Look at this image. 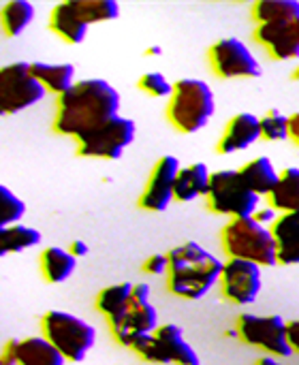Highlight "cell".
I'll return each instance as SVG.
<instances>
[{"label": "cell", "instance_id": "obj_1", "mask_svg": "<svg viewBox=\"0 0 299 365\" xmlns=\"http://www.w3.org/2000/svg\"><path fill=\"white\" fill-rule=\"evenodd\" d=\"M118 115V90L105 79H81L56 98L54 130L77 141Z\"/></svg>", "mask_w": 299, "mask_h": 365}, {"label": "cell", "instance_id": "obj_2", "mask_svg": "<svg viewBox=\"0 0 299 365\" xmlns=\"http://www.w3.org/2000/svg\"><path fill=\"white\" fill-rule=\"evenodd\" d=\"M169 272H167V289L171 295L197 302L203 299L218 282L225 263L214 257L210 250L199 246L197 242H186L167 252Z\"/></svg>", "mask_w": 299, "mask_h": 365}, {"label": "cell", "instance_id": "obj_3", "mask_svg": "<svg viewBox=\"0 0 299 365\" xmlns=\"http://www.w3.org/2000/svg\"><path fill=\"white\" fill-rule=\"evenodd\" d=\"M214 111L216 101L208 81L186 77L173 83V92L167 103V120L178 133H199L208 126Z\"/></svg>", "mask_w": 299, "mask_h": 365}, {"label": "cell", "instance_id": "obj_4", "mask_svg": "<svg viewBox=\"0 0 299 365\" xmlns=\"http://www.w3.org/2000/svg\"><path fill=\"white\" fill-rule=\"evenodd\" d=\"M223 250L229 259L250 261L259 267L278 265V248L270 227L250 218H233L221 233Z\"/></svg>", "mask_w": 299, "mask_h": 365}, {"label": "cell", "instance_id": "obj_5", "mask_svg": "<svg viewBox=\"0 0 299 365\" xmlns=\"http://www.w3.org/2000/svg\"><path fill=\"white\" fill-rule=\"evenodd\" d=\"M41 331H43V338L66 361H73V364L83 361L96 342V329L90 323L62 310L45 312L41 319Z\"/></svg>", "mask_w": 299, "mask_h": 365}, {"label": "cell", "instance_id": "obj_6", "mask_svg": "<svg viewBox=\"0 0 299 365\" xmlns=\"http://www.w3.org/2000/svg\"><path fill=\"white\" fill-rule=\"evenodd\" d=\"M208 207L214 214L233 218H250L261 207V197L248 188L238 169L212 171L210 190L206 195Z\"/></svg>", "mask_w": 299, "mask_h": 365}, {"label": "cell", "instance_id": "obj_7", "mask_svg": "<svg viewBox=\"0 0 299 365\" xmlns=\"http://www.w3.org/2000/svg\"><path fill=\"white\" fill-rule=\"evenodd\" d=\"M131 351L143 361L156 365H201L199 355L186 342L184 331L178 325H158L150 336L139 338Z\"/></svg>", "mask_w": 299, "mask_h": 365}, {"label": "cell", "instance_id": "obj_8", "mask_svg": "<svg viewBox=\"0 0 299 365\" xmlns=\"http://www.w3.org/2000/svg\"><path fill=\"white\" fill-rule=\"evenodd\" d=\"M235 334L244 344L259 349L268 357L287 359L293 355L287 336V321L283 317L240 314L235 321Z\"/></svg>", "mask_w": 299, "mask_h": 365}, {"label": "cell", "instance_id": "obj_9", "mask_svg": "<svg viewBox=\"0 0 299 365\" xmlns=\"http://www.w3.org/2000/svg\"><path fill=\"white\" fill-rule=\"evenodd\" d=\"M109 329L113 340L126 349H131L139 338L150 336L158 329V314L156 308L150 304L148 284H133V297L128 306L118 319L109 321Z\"/></svg>", "mask_w": 299, "mask_h": 365}, {"label": "cell", "instance_id": "obj_10", "mask_svg": "<svg viewBox=\"0 0 299 365\" xmlns=\"http://www.w3.org/2000/svg\"><path fill=\"white\" fill-rule=\"evenodd\" d=\"M45 96V88L32 77L30 62L0 66V118L15 115Z\"/></svg>", "mask_w": 299, "mask_h": 365}, {"label": "cell", "instance_id": "obj_11", "mask_svg": "<svg viewBox=\"0 0 299 365\" xmlns=\"http://www.w3.org/2000/svg\"><path fill=\"white\" fill-rule=\"evenodd\" d=\"M137 126L131 118L118 115L92 130L90 135L77 139V154L83 158H101V160H118L122 152L133 143Z\"/></svg>", "mask_w": 299, "mask_h": 365}, {"label": "cell", "instance_id": "obj_12", "mask_svg": "<svg viewBox=\"0 0 299 365\" xmlns=\"http://www.w3.org/2000/svg\"><path fill=\"white\" fill-rule=\"evenodd\" d=\"M210 66L221 79H255L261 77V62L248 49V45L240 38H221L210 51Z\"/></svg>", "mask_w": 299, "mask_h": 365}, {"label": "cell", "instance_id": "obj_13", "mask_svg": "<svg viewBox=\"0 0 299 365\" xmlns=\"http://www.w3.org/2000/svg\"><path fill=\"white\" fill-rule=\"evenodd\" d=\"M263 287V267L242 261L229 259L221 274V289L223 295L235 306H250L257 302Z\"/></svg>", "mask_w": 299, "mask_h": 365}, {"label": "cell", "instance_id": "obj_14", "mask_svg": "<svg viewBox=\"0 0 299 365\" xmlns=\"http://www.w3.org/2000/svg\"><path fill=\"white\" fill-rule=\"evenodd\" d=\"M180 160L171 154L156 160L152 167V173L148 178V184L139 197V207L146 212H165L169 203L173 201V188L180 173Z\"/></svg>", "mask_w": 299, "mask_h": 365}, {"label": "cell", "instance_id": "obj_15", "mask_svg": "<svg viewBox=\"0 0 299 365\" xmlns=\"http://www.w3.org/2000/svg\"><path fill=\"white\" fill-rule=\"evenodd\" d=\"M255 38L268 49L274 60H298L299 58V17L285 24L257 26Z\"/></svg>", "mask_w": 299, "mask_h": 365}, {"label": "cell", "instance_id": "obj_16", "mask_svg": "<svg viewBox=\"0 0 299 365\" xmlns=\"http://www.w3.org/2000/svg\"><path fill=\"white\" fill-rule=\"evenodd\" d=\"M261 139V118H257L255 113H238L229 120V124L225 126L221 139H218V154H233V152H242L248 150L250 145H255Z\"/></svg>", "mask_w": 299, "mask_h": 365}, {"label": "cell", "instance_id": "obj_17", "mask_svg": "<svg viewBox=\"0 0 299 365\" xmlns=\"http://www.w3.org/2000/svg\"><path fill=\"white\" fill-rule=\"evenodd\" d=\"M88 28L90 26L81 19V15L75 11L71 0L56 4L51 9V13H49V30L54 34H58L69 45L83 43V38L88 34Z\"/></svg>", "mask_w": 299, "mask_h": 365}, {"label": "cell", "instance_id": "obj_18", "mask_svg": "<svg viewBox=\"0 0 299 365\" xmlns=\"http://www.w3.org/2000/svg\"><path fill=\"white\" fill-rule=\"evenodd\" d=\"M278 248V265H299V212L280 214L272 225Z\"/></svg>", "mask_w": 299, "mask_h": 365}, {"label": "cell", "instance_id": "obj_19", "mask_svg": "<svg viewBox=\"0 0 299 365\" xmlns=\"http://www.w3.org/2000/svg\"><path fill=\"white\" fill-rule=\"evenodd\" d=\"M212 171L206 163H193L188 167H182L176 180L173 199L180 203H191L199 197H206L210 190Z\"/></svg>", "mask_w": 299, "mask_h": 365}, {"label": "cell", "instance_id": "obj_20", "mask_svg": "<svg viewBox=\"0 0 299 365\" xmlns=\"http://www.w3.org/2000/svg\"><path fill=\"white\" fill-rule=\"evenodd\" d=\"M238 171H240L242 180L248 184V188L253 192H257L261 199L270 197L274 192V188L278 186V182H280V171L274 167V163L268 156L253 158L246 165H242Z\"/></svg>", "mask_w": 299, "mask_h": 365}, {"label": "cell", "instance_id": "obj_21", "mask_svg": "<svg viewBox=\"0 0 299 365\" xmlns=\"http://www.w3.org/2000/svg\"><path fill=\"white\" fill-rule=\"evenodd\" d=\"M30 73L45 88V92H51L56 96H62L75 83V66L69 62H30Z\"/></svg>", "mask_w": 299, "mask_h": 365}, {"label": "cell", "instance_id": "obj_22", "mask_svg": "<svg viewBox=\"0 0 299 365\" xmlns=\"http://www.w3.org/2000/svg\"><path fill=\"white\" fill-rule=\"evenodd\" d=\"M39 267H41V276L45 278V282L60 284V282H66L73 276V272L77 267V259L64 248L49 246V248H45L41 252Z\"/></svg>", "mask_w": 299, "mask_h": 365}, {"label": "cell", "instance_id": "obj_23", "mask_svg": "<svg viewBox=\"0 0 299 365\" xmlns=\"http://www.w3.org/2000/svg\"><path fill=\"white\" fill-rule=\"evenodd\" d=\"M66 359L41 336L17 340V365H64Z\"/></svg>", "mask_w": 299, "mask_h": 365}, {"label": "cell", "instance_id": "obj_24", "mask_svg": "<svg viewBox=\"0 0 299 365\" xmlns=\"http://www.w3.org/2000/svg\"><path fill=\"white\" fill-rule=\"evenodd\" d=\"M268 201L278 214L299 212V167H287L280 171V182Z\"/></svg>", "mask_w": 299, "mask_h": 365}, {"label": "cell", "instance_id": "obj_25", "mask_svg": "<svg viewBox=\"0 0 299 365\" xmlns=\"http://www.w3.org/2000/svg\"><path fill=\"white\" fill-rule=\"evenodd\" d=\"M253 17L257 26L285 24L299 17L298 0H259L253 6Z\"/></svg>", "mask_w": 299, "mask_h": 365}, {"label": "cell", "instance_id": "obj_26", "mask_svg": "<svg viewBox=\"0 0 299 365\" xmlns=\"http://www.w3.org/2000/svg\"><path fill=\"white\" fill-rule=\"evenodd\" d=\"M133 297V284L131 282H120V284H111V287H105L98 295H96V310L109 321L118 319L124 308L128 306Z\"/></svg>", "mask_w": 299, "mask_h": 365}, {"label": "cell", "instance_id": "obj_27", "mask_svg": "<svg viewBox=\"0 0 299 365\" xmlns=\"http://www.w3.org/2000/svg\"><path fill=\"white\" fill-rule=\"evenodd\" d=\"M34 6L28 0H11L0 9V28L6 36H19L32 21Z\"/></svg>", "mask_w": 299, "mask_h": 365}, {"label": "cell", "instance_id": "obj_28", "mask_svg": "<svg viewBox=\"0 0 299 365\" xmlns=\"http://www.w3.org/2000/svg\"><path fill=\"white\" fill-rule=\"evenodd\" d=\"M41 244V233L26 225L0 227V257L21 252Z\"/></svg>", "mask_w": 299, "mask_h": 365}, {"label": "cell", "instance_id": "obj_29", "mask_svg": "<svg viewBox=\"0 0 299 365\" xmlns=\"http://www.w3.org/2000/svg\"><path fill=\"white\" fill-rule=\"evenodd\" d=\"M71 2L88 26L111 21L120 15V4L116 0H71Z\"/></svg>", "mask_w": 299, "mask_h": 365}, {"label": "cell", "instance_id": "obj_30", "mask_svg": "<svg viewBox=\"0 0 299 365\" xmlns=\"http://www.w3.org/2000/svg\"><path fill=\"white\" fill-rule=\"evenodd\" d=\"M26 214V203L11 192L4 184H0V227H11L21 220Z\"/></svg>", "mask_w": 299, "mask_h": 365}, {"label": "cell", "instance_id": "obj_31", "mask_svg": "<svg viewBox=\"0 0 299 365\" xmlns=\"http://www.w3.org/2000/svg\"><path fill=\"white\" fill-rule=\"evenodd\" d=\"M261 139L265 141H285L289 139V115L278 109L268 111L261 118Z\"/></svg>", "mask_w": 299, "mask_h": 365}, {"label": "cell", "instance_id": "obj_32", "mask_svg": "<svg viewBox=\"0 0 299 365\" xmlns=\"http://www.w3.org/2000/svg\"><path fill=\"white\" fill-rule=\"evenodd\" d=\"M137 86H139V90H143L146 94H150L154 98H169L173 92V83L163 73H146L139 77Z\"/></svg>", "mask_w": 299, "mask_h": 365}, {"label": "cell", "instance_id": "obj_33", "mask_svg": "<svg viewBox=\"0 0 299 365\" xmlns=\"http://www.w3.org/2000/svg\"><path fill=\"white\" fill-rule=\"evenodd\" d=\"M143 272L150 276H161L169 272V257L167 255H152L143 263Z\"/></svg>", "mask_w": 299, "mask_h": 365}, {"label": "cell", "instance_id": "obj_34", "mask_svg": "<svg viewBox=\"0 0 299 365\" xmlns=\"http://www.w3.org/2000/svg\"><path fill=\"white\" fill-rule=\"evenodd\" d=\"M278 216H280V214H278V212L268 203L265 207H259V210H257V214H255L253 218H255L257 222H261V225H265V227H270V229H272V225L278 220Z\"/></svg>", "mask_w": 299, "mask_h": 365}, {"label": "cell", "instance_id": "obj_35", "mask_svg": "<svg viewBox=\"0 0 299 365\" xmlns=\"http://www.w3.org/2000/svg\"><path fill=\"white\" fill-rule=\"evenodd\" d=\"M0 364L2 365H17V340H9L0 353Z\"/></svg>", "mask_w": 299, "mask_h": 365}, {"label": "cell", "instance_id": "obj_36", "mask_svg": "<svg viewBox=\"0 0 299 365\" xmlns=\"http://www.w3.org/2000/svg\"><path fill=\"white\" fill-rule=\"evenodd\" d=\"M287 336H289V344H291L293 355H299V319L287 323Z\"/></svg>", "mask_w": 299, "mask_h": 365}, {"label": "cell", "instance_id": "obj_37", "mask_svg": "<svg viewBox=\"0 0 299 365\" xmlns=\"http://www.w3.org/2000/svg\"><path fill=\"white\" fill-rule=\"evenodd\" d=\"M289 139L299 148V111L289 115Z\"/></svg>", "mask_w": 299, "mask_h": 365}, {"label": "cell", "instance_id": "obj_38", "mask_svg": "<svg viewBox=\"0 0 299 365\" xmlns=\"http://www.w3.org/2000/svg\"><path fill=\"white\" fill-rule=\"evenodd\" d=\"M66 250H69V252H71L75 259H79V257H86L90 248H88V244H86V242H81V240H75V242H73V244H71Z\"/></svg>", "mask_w": 299, "mask_h": 365}, {"label": "cell", "instance_id": "obj_39", "mask_svg": "<svg viewBox=\"0 0 299 365\" xmlns=\"http://www.w3.org/2000/svg\"><path fill=\"white\" fill-rule=\"evenodd\" d=\"M255 365H285L280 359H276V357H261V359H257V364Z\"/></svg>", "mask_w": 299, "mask_h": 365}, {"label": "cell", "instance_id": "obj_40", "mask_svg": "<svg viewBox=\"0 0 299 365\" xmlns=\"http://www.w3.org/2000/svg\"><path fill=\"white\" fill-rule=\"evenodd\" d=\"M161 51H163V49L154 45V47H150V49H148L146 53H148V56H161Z\"/></svg>", "mask_w": 299, "mask_h": 365}, {"label": "cell", "instance_id": "obj_41", "mask_svg": "<svg viewBox=\"0 0 299 365\" xmlns=\"http://www.w3.org/2000/svg\"><path fill=\"white\" fill-rule=\"evenodd\" d=\"M291 77H293V79H295V81H298V79H299V64H298V68H295V71H293V75H291Z\"/></svg>", "mask_w": 299, "mask_h": 365}, {"label": "cell", "instance_id": "obj_42", "mask_svg": "<svg viewBox=\"0 0 299 365\" xmlns=\"http://www.w3.org/2000/svg\"><path fill=\"white\" fill-rule=\"evenodd\" d=\"M0 365H2V364H0Z\"/></svg>", "mask_w": 299, "mask_h": 365}]
</instances>
